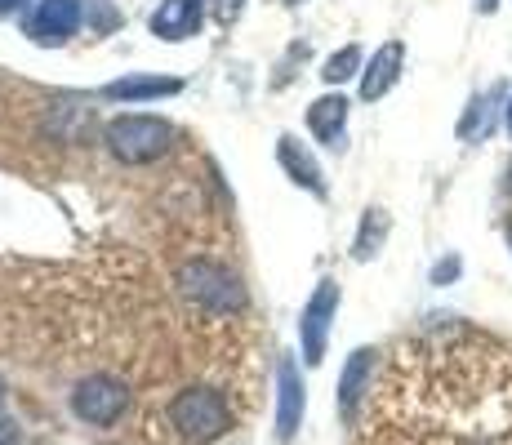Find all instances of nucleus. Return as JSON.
<instances>
[{"label":"nucleus","mask_w":512,"mask_h":445,"mask_svg":"<svg viewBox=\"0 0 512 445\" xmlns=\"http://www.w3.org/2000/svg\"><path fill=\"white\" fill-rule=\"evenodd\" d=\"M366 428L361 445H512V352L481 334L401 343Z\"/></svg>","instance_id":"nucleus-1"},{"label":"nucleus","mask_w":512,"mask_h":445,"mask_svg":"<svg viewBox=\"0 0 512 445\" xmlns=\"http://www.w3.org/2000/svg\"><path fill=\"white\" fill-rule=\"evenodd\" d=\"M170 423L183 441L210 445L232 428V405L214 388H183L179 397L170 401Z\"/></svg>","instance_id":"nucleus-2"},{"label":"nucleus","mask_w":512,"mask_h":445,"mask_svg":"<svg viewBox=\"0 0 512 445\" xmlns=\"http://www.w3.org/2000/svg\"><path fill=\"white\" fill-rule=\"evenodd\" d=\"M174 281H179V290L196 303V308H205V312H214V316H236V312L245 308L241 276L228 272L223 263H210V259L183 263L179 272H174Z\"/></svg>","instance_id":"nucleus-3"},{"label":"nucleus","mask_w":512,"mask_h":445,"mask_svg":"<svg viewBox=\"0 0 512 445\" xmlns=\"http://www.w3.org/2000/svg\"><path fill=\"white\" fill-rule=\"evenodd\" d=\"M174 143V125L165 116H116L107 125V147L121 156L125 165H147L156 156H165Z\"/></svg>","instance_id":"nucleus-4"},{"label":"nucleus","mask_w":512,"mask_h":445,"mask_svg":"<svg viewBox=\"0 0 512 445\" xmlns=\"http://www.w3.org/2000/svg\"><path fill=\"white\" fill-rule=\"evenodd\" d=\"M72 410H76V419L90 423V428H112V423L130 410V392H125V383L112 379V374H90V379H81L72 388Z\"/></svg>","instance_id":"nucleus-5"},{"label":"nucleus","mask_w":512,"mask_h":445,"mask_svg":"<svg viewBox=\"0 0 512 445\" xmlns=\"http://www.w3.org/2000/svg\"><path fill=\"white\" fill-rule=\"evenodd\" d=\"M334 308H339V285L330 281H317L312 290L308 308H303V321H299V343H303V361L321 365L326 356V343H330V321H334Z\"/></svg>","instance_id":"nucleus-6"},{"label":"nucleus","mask_w":512,"mask_h":445,"mask_svg":"<svg viewBox=\"0 0 512 445\" xmlns=\"http://www.w3.org/2000/svg\"><path fill=\"white\" fill-rule=\"evenodd\" d=\"M76 27H81V0H41L27 32L41 45H58L67 36H76Z\"/></svg>","instance_id":"nucleus-7"},{"label":"nucleus","mask_w":512,"mask_h":445,"mask_svg":"<svg viewBox=\"0 0 512 445\" xmlns=\"http://www.w3.org/2000/svg\"><path fill=\"white\" fill-rule=\"evenodd\" d=\"M299 419H303V379L290 356H281V365H277V441H294Z\"/></svg>","instance_id":"nucleus-8"},{"label":"nucleus","mask_w":512,"mask_h":445,"mask_svg":"<svg viewBox=\"0 0 512 445\" xmlns=\"http://www.w3.org/2000/svg\"><path fill=\"white\" fill-rule=\"evenodd\" d=\"M277 161H281V170L290 174L299 187H308V192L326 196V178H321L317 156H312L294 134H281V138H277Z\"/></svg>","instance_id":"nucleus-9"},{"label":"nucleus","mask_w":512,"mask_h":445,"mask_svg":"<svg viewBox=\"0 0 512 445\" xmlns=\"http://www.w3.org/2000/svg\"><path fill=\"white\" fill-rule=\"evenodd\" d=\"M201 27V0H161L152 14V36L161 41H187Z\"/></svg>","instance_id":"nucleus-10"},{"label":"nucleus","mask_w":512,"mask_h":445,"mask_svg":"<svg viewBox=\"0 0 512 445\" xmlns=\"http://www.w3.org/2000/svg\"><path fill=\"white\" fill-rule=\"evenodd\" d=\"M401 58H406L401 41H388V45L379 49V54L370 58V67L361 72V98H366V103L383 98L392 85H397V76H401Z\"/></svg>","instance_id":"nucleus-11"},{"label":"nucleus","mask_w":512,"mask_h":445,"mask_svg":"<svg viewBox=\"0 0 512 445\" xmlns=\"http://www.w3.org/2000/svg\"><path fill=\"white\" fill-rule=\"evenodd\" d=\"M499 107H504V85L477 94L464 107V116H459V138H464V143H481V138H490V130H495V121H499Z\"/></svg>","instance_id":"nucleus-12"},{"label":"nucleus","mask_w":512,"mask_h":445,"mask_svg":"<svg viewBox=\"0 0 512 445\" xmlns=\"http://www.w3.org/2000/svg\"><path fill=\"white\" fill-rule=\"evenodd\" d=\"M179 89H183L179 76H143V72H134V76L112 81L103 94L121 98V103H152V98H170V94H179Z\"/></svg>","instance_id":"nucleus-13"},{"label":"nucleus","mask_w":512,"mask_h":445,"mask_svg":"<svg viewBox=\"0 0 512 445\" xmlns=\"http://www.w3.org/2000/svg\"><path fill=\"white\" fill-rule=\"evenodd\" d=\"M370 374H374V348H357L348 356L343 379H339V414H343V419H352V414H357L361 397H366Z\"/></svg>","instance_id":"nucleus-14"},{"label":"nucleus","mask_w":512,"mask_h":445,"mask_svg":"<svg viewBox=\"0 0 512 445\" xmlns=\"http://www.w3.org/2000/svg\"><path fill=\"white\" fill-rule=\"evenodd\" d=\"M343 121H348V98H339V94H326L308 107V130L317 134L326 147H339Z\"/></svg>","instance_id":"nucleus-15"},{"label":"nucleus","mask_w":512,"mask_h":445,"mask_svg":"<svg viewBox=\"0 0 512 445\" xmlns=\"http://www.w3.org/2000/svg\"><path fill=\"white\" fill-rule=\"evenodd\" d=\"M388 210H379V205H370L366 210V219H361V232H357V241H352V259L357 263H370L374 254L383 250V241H388Z\"/></svg>","instance_id":"nucleus-16"},{"label":"nucleus","mask_w":512,"mask_h":445,"mask_svg":"<svg viewBox=\"0 0 512 445\" xmlns=\"http://www.w3.org/2000/svg\"><path fill=\"white\" fill-rule=\"evenodd\" d=\"M357 67H361V49L357 45H343L339 54L326 58V67H321V81L339 85V81H348V76H357Z\"/></svg>","instance_id":"nucleus-17"},{"label":"nucleus","mask_w":512,"mask_h":445,"mask_svg":"<svg viewBox=\"0 0 512 445\" xmlns=\"http://www.w3.org/2000/svg\"><path fill=\"white\" fill-rule=\"evenodd\" d=\"M459 272H464V259H459V254H446V259L432 267V285H450Z\"/></svg>","instance_id":"nucleus-18"},{"label":"nucleus","mask_w":512,"mask_h":445,"mask_svg":"<svg viewBox=\"0 0 512 445\" xmlns=\"http://www.w3.org/2000/svg\"><path fill=\"white\" fill-rule=\"evenodd\" d=\"M0 445H18V428L5 419V414H0Z\"/></svg>","instance_id":"nucleus-19"},{"label":"nucleus","mask_w":512,"mask_h":445,"mask_svg":"<svg viewBox=\"0 0 512 445\" xmlns=\"http://www.w3.org/2000/svg\"><path fill=\"white\" fill-rule=\"evenodd\" d=\"M477 9H481V14H495V9H499V0H477Z\"/></svg>","instance_id":"nucleus-20"},{"label":"nucleus","mask_w":512,"mask_h":445,"mask_svg":"<svg viewBox=\"0 0 512 445\" xmlns=\"http://www.w3.org/2000/svg\"><path fill=\"white\" fill-rule=\"evenodd\" d=\"M23 0H0V14H9V9H18Z\"/></svg>","instance_id":"nucleus-21"},{"label":"nucleus","mask_w":512,"mask_h":445,"mask_svg":"<svg viewBox=\"0 0 512 445\" xmlns=\"http://www.w3.org/2000/svg\"><path fill=\"white\" fill-rule=\"evenodd\" d=\"M508 130H512V98H508Z\"/></svg>","instance_id":"nucleus-22"},{"label":"nucleus","mask_w":512,"mask_h":445,"mask_svg":"<svg viewBox=\"0 0 512 445\" xmlns=\"http://www.w3.org/2000/svg\"><path fill=\"white\" fill-rule=\"evenodd\" d=\"M285 5H303V0H285Z\"/></svg>","instance_id":"nucleus-23"},{"label":"nucleus","mask_w":512,"mask_h":445,"mask_svg":"<svg viewBox=\"0 0 512 445\" xmlns=\"http://www.w3.org/2000/svg\"><path fill=\"white\" fill-rule=\"evenodd\" d=\"M0 397H5V383H0Z\"/></svg>","instance_id":"nucleus-24"},{"label":"nucleus","mask_w":512,"mask_h":445,"mask_svg":"<svg viewBox=\"0 0 512 445\" xmlns=\"http://www.w3.org/2000/svg\"><path fill=\"white\" fill-rule=\"evenodd\" d=\"M508 236H512V232H508Z\"/></svg>","instance_id":"nucleus-25"}]
</instances>
